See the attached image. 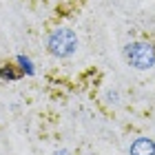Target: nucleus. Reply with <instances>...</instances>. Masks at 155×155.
I'll return each instance as SVG.
<instances>
[{
	"label": "nucleus",
	"instance_id": "nucleus-1",
	"mask_svg": "<svg viewBox=\"0 0 155 155\" xmlns=\"http://www.w3.org/2000/svg\"><path fill=\"white\" fill-rule=\"evenodd\" d=\"M47 47H49V53L55 58H67L78 49V36L71 29H55L49 36Z\"/></svg>",
	"mask_w": 155,
	"mask_h": 155
},
{
	"label": "nucleus",
	"instance_id": "nucleus-2",
	"mask_svg": "<svg viewBox=\"0 0 155 155\" xmlns=\"http://www.w3.org/2000/svg\"><path fill=\"white\" fill-rule=\"evenodd\" d=\"M126 60H129L131 67L146 71V69L155 67V49L146 42H133V45L126 47Z\"/></svg>",
	"mask_w": 155,
	"mask_h": 155
},
{
	"label": "nucleus",
	"instance_id": "nucleus-3",
	"mask_svg": "<svg viewBox=\"0 0 155 155\" xmlns=\"http://www.w3.org/2000/svg\"><path fill=\"white\" fill-rule=\"evenodd\" d=\"M131 155H155V142L149 137H137L129 149Z\"/></svg>",
	"mask_w": 155,
	"mask_h": 155
},
{
	"label": "nucleus",
	"instance_id": "nucleus-4",
	"mask_svg": "<svg viewBox=\"0 0 155 155\" xmlns=\"http://www.w3.org/2000/svg\"><path fill=\"white\" fill-rule=\"evenodd\" d=\"M18 62H20V64H22V69H25L27 73H33V69H31V62L27 60V58H22V55H20V58H18Z\"/></svg>",
	"mask_w": 155,
	"mask_h": 155
},
{
	"label": "nucleus",
	"instance_id": "nucleus-5",
	"mask_svg": "<svg viewBox=\"0 0 155 155\" xmlns=\"http://www.w3.org/2000/svg\"><path fill=\"white\" fill-rule=\"evenodd\" d=\"M53 155H71V153H69V151H55Z\"/></svg>",
	"mask_w": 155,
	"mask_h": 155
}]
</instances>
